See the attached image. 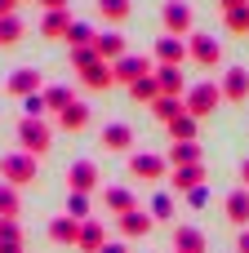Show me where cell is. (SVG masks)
Masks as SVG:
<instances>
[{
    "instance_id": "obj_1",
    "label": "cell",
    "mask_w": 249,
    "mask_h": 253,
    "mask_svg": "<svg viewBox=\"0 0 249 253\" xmlns=\"http://www.w3.org/2000/svg\"><path fill=\"white\" fill-rule=\"evenodd\" d=\"M18 147H22L27 156H36V160L53 147V129L45 125V116H40V120H36V116H22V120H18Z\"/></svg>"
},
{
    "instance_id": "obj_2",
    "label": "cell",
    "mask_w": 249,
    "mask_h": 253,
    "mask_svg": "<svg viewBox=\"0 0 249 253\" xmlns=\"http://www.w3.org/2000/svg\"><path fill=\"white\" fill-rule=\"evenodd\" d=\"M223 102V89L214 84V80H205V84H192L187 93H183V107H187V116H196V120H205L214 107Z\"/></svg>"
},
{
    "instance_id": "obj_3",
    "label": "cell",
    "mask_w": 249,
    "mask_h": 253,
    "mask_svg": "<svg viewBox=\"0 0 249 253\" xmlns=\"http://www.w3.org/2000/svg\"><path fill=\"white\" fill-rule=\"evenodd\" d=\"M36 156H27V151H13V156H4L0 160V182H9V187H27V182H36Z\"/></svg>"
},
{
    "instance_id": "obj_4",
    "label": "cell",
    "mask_w": 249,
    "mask_h": 253,
    "mask_svg": "<svg viewBox=\"0 0 249 253\" xmlns=\"http://www.w3.org/2000/svg\"><path fill=\"white\" fill-rule=\"evenodd\" d=\"M111 76H116V84H138V80H147V76H151V58L125 53V58H116V62H111Z\"/></svg>"
},
{
    "instance_id": "obj_5",
    "label": "cell",
    "mask_w": 249,
    "mask_h": 253,
    "mask_svg": "<svg viewBox=\"0 0 249 253\" xmlns=\"http://www.w3.org/2000/svg\"><path fill=\"white\" fill-rule=\"evenodd\" d=\"M160 22H165V36H178V40H187V36H192V4H183V0H169V4L160 9Z\"/></svg>"
},
{
    "instance_id": "obj_6",
    "label": "cell",
    "mask_w": 249,
    "mask_h": 253,
    "mask_svg": "<svg viewBox=\"0 0 249 253\" xmlns=\"http://www.w3.org/2000/svg\"><path fill=\"white\" fill-rule=\"evenodd\" d=\"M187 53L196 58V67H218V62H223V44H218L214 36H200V31L187 36Z\"/></svg>"
},
{
    "instance_id": "obj_7",
    "label": "cell",
    "mask_w": 249,
    "mask_h": 253,
    "mask_svg": "<svg viewBox=\"0 0 249 253\" xmlns=\"http://www.w3.org/2000/svg\"><path fill=\"white\" fill-rule=\"evenodd\" d=\"M67 187L89 196V191L98 187V165H94V160H76V165H67Z\"/></svg>"
},
{
    "instance_id": "obj_8",
    "label": "cell",
    "mask_w": 249,
    "mask_h": 253,
    "mask_svg": "<svg viewBox=\"0 0 249 253\" xmlns=\"http://www.w3.org/2000/svg\"><path fill=\"white\" fill-rule=\"evenodd\" d=\"M218 89H223V102H245L249 98V71L245 67H232V71L223 76Z\"/></svg>"
},
{
    "instance_id": "obj_9",
    "label": "cell",
    "mask_w": 249,
    "mask_h": 253,
    "mask_svg": "<svg viewBox=\"0 0 249 253\" xmlns=\"http://www.w3.org/2000/svg\"><path fill=\"white\" fill-rule=\"evenodd\" d=\"M183 58H187V44L178 36H160L156 40V62L160 67H183Z\"/></svg>"
},
{
    "instance_id": "obj_10",
    "label": "cell",
    "mask_w": 249,
    "mask_h": 253,
    "mask_svg": "<svg viewBox=\"0 0 249 253\" xmlns=\"http://www.w3.org/2000/svg\"><path fill=\"white\" fill-rule=\"evenodd\" d=\"M98 142H102L107 151H129V147H134V129H129V125H120V120H116V125H102Z\"/></svg>"
},
{
    "instance_id": "obj_11",
    "label": "cell",
    "mask_w": 249,
    "mask_h": 253,
    "mask_svg": "<svg viewBox=\"0 0 249 253\" xmlns=\"http://www.w3.org/2000/svg\"><path fill=\"white\" fill-rule=\"evenodd\" d=\"M67 31H71V13L67 9H53V13L40 18V36L45 40H67Z\"/></svg>"
},
{
    "instance_id": "obj_12",
    "label": "cell",
    "mask_w": 249,
    "mask_h": 253,
    "mask_svg": "<svg viewBox=\"0 0 249 253\" xmlns=\"http://www.w3.org/2000/svg\"><path fill=\"white\" fill-rule=\"evenodd\" d=\"M94 53H98L102 62L125 58V36H120V31H102V36H94Z\"/></svg>"
},
{
    "instance_id": "obj_13",
    "label": "cell",
    "mask_w": 249,
    "mask_h": 253,
    "mask_svg": "<svg viewBox=\"0 0 249 253\" xmlns=\"http://www.w3.org/2000/svg\"><path fill=\"white\" fill-rule=\"evenodd\" d=\"M9 93H18V98L40 93V71H36V67H18V71L9 76Z\"/></svg>"
},
{
    "instance_id": "obj_14",
    "label": "cell",
    "mask_w": 249,
    "mask_h": 253,
    "mask_svg": "<svg viewBox=\"0 0 249 253\" xmlns=\"http://www.w3.org/2000/svg\"><path fill=\"white\" fill-rule=\"evenodd\" d=\"M151 227H156V218H151V213H143V209H129V213H120V236H129V240L147 236Z\"/></svg>"
},
{
    "instance_id": "obj_15",
    "label": "cell",
    "mask_w": 249,
    "mask_h": 253,
    "mask_svg": "<svg viewBox=\"0 0 249 253\" xmlns=\"http://www.w3.org/2000/svg\"><path fill=\"white\" fill-rule=\"evenodd\" d=\"M223 209H227V222H236L241 231L249 227V191H245V187H236V191L227 196V205H223Z\"/></svg>"
},
{
    "instance_id": "obj_16",
    "label": "cell",
    "mask_w": 249,
    "mask_h": 253,
    "mask_svg": "<svg viewBox=\"0 0 249 253\" xmlns=\"http://www.w3.org/2000/svg\"><path fill=\"white\" fill-rule=\"evenodd\" d=\"M156 84L165 98H183L187 84H183V67H156Z\"/></svg>"
},
{
    "instance_id": "obj_17",
    "label": "cell",
    "mask_w": 249,
    "mask_h": 253,
    "mask_svg": "<svg viewBox=\"0 0 249 253\" xmlns=\"http://www.w3.org/2000/svg\"><path fill=\"white\" fill-rule=\"evenodd\" d=\"M58 125H62V129H67V133H80V129H85V125H89V107H85V102H76V98H71V102H67V107H62V111H58Z\"/></svg>"
},
{
    "instance_id": "obj_18",
    "label": "cell",
    "mask_w": 249,
    "mask_h": 253,
    "mask_svg": "<svg viewBox=\"0 0 249 253\" xmlns=\"http://www.w3.org/2000/svg\"><path fill=\"white\" fill-rule=\"evenodd\" d=\"M129 173L134 178H147V182H160L165 178V160L160 156H134L129 160Z\"/></svg>"
},
{
    "instance_id": "obj_19",
    "label": "cell",
    "mask_w": 249,
    "mask_h": 253,
    "mask_svg": "<svg viewBox=\"0 0 249 253\" xmlns=\"http://www.w3.org/2000/svg\"><path fill=\"white\" fill-rule=\"evenodd\" d=\"M80 84H85V89H111V84H116L111 62H94V67H85V71H80Z\"/></svg>"
},
{
    "instance_id": "obj_20",
    "label": "cell",
    "mask_w": 249,
    "mask_h": 253,
    "mask_svg": "<svg viewBox=\"0 0 249 253\" xmlns=\"http://www.w3.org/2000/svg\"><path fill=\"white\" fill-rule=\"evenodd\" d=\"M174 253H205V231L178 227V231H174Z\"/></svg>"
},
{
    "instance_id": "obj_21",
    "label": "cell",
    "mask_w": 249,
    "mask_h": 253,
    "mask_svg": "<svg viewBox=\"0 0 249 253\" xmlns=\"http://www.w3.org/2000/svg\"><path fill=\"white\" fill-rule=\"evenodd\" d=\"M49 240L53 245H76L80 240V222L76 218H53L49 222Z\"/></svg>"
},
{
    "instance_id": "obj_22",
    "label": "cell",
    "mask_w": 249,
    "mask_h": 253,
    "mask_svg": "<svg viewBox=\"0 0 249 253\" xmlns=\"http://www.w3.org/2000/svg\"><path fill=\"white\" fill-rule=\"evenodd\" d=\"M85 253H98L102 245H107V236H102V222H94V218H85L80 222V240H76Z\"/></svg>"
},
{
    "instance_id": "obj_23",
    "label": "cell",
    "mask_w": 249,
    "mask_h": 253,
    "mask_svg": "<svg viewBox=\"0 0 249 253\" xmlns=\"http://www.w3.org/2000/svg\"><path fill=\"white\" fill-rule=\"evenodd\" d=\"M196 125H200V120L183 111V116H174L165 129H169V138H174V142H196Z\"/></svg>"
},
{
    "instance_id": "obj_24",
    "label": "cell",
    "mask_w": 249,
    "mask_h": 253,
    "mask_svg": "<svg viewBox=\"0 0 249 253\" xmlns=\"http://www.w3.org/2000/svg\"><path fill=\"white\" fill-rule=\"evenodd\" d=\"M22 31H27V22H22L18 13H4V18H0V49H13V44L22 40Z\"/></svg>"
},
{
    "instance_id": "obj_25",
    "label": "cell",
    "mask_w": 249,
    "mask_h": 253,
    "mask_svg": "<svg viewBox=\"0 0 249 253\" xmlns=\"http://www.w3.org/2000/svg\"><path fill=\"white\" fill-rule=\"evenodd\" d=\"M174 187H178V191L205 187V173H200V165H178V169H174Z\"/></svg>"
},
{
    "instance_id": "obj_26",
    "label": "cell",
    "mask_w": 249,
    "mask_h": 253,
    "mask_svg": "<svg viewBox=\"0 0 249 253\" xmlns=\"http://www.w3.org/2000/svg\"><path fill=\"white\" fill-rule=\"evenodd\" d=\"M169 165H174V169H178V165H200V147H196V142H174Z\"/></svg>"
},
{
    "instance_id": "obj_27",
    "label": "cell",
    "mask_w": 249,
    "mask_h": 253,
    "mask_svg": "<svg viewBox=\"0 0 249 253\" xmlns=\"http://www.w3.org/2000/svg\"><path fill=\"white\" fill-rule=\"evenodd\" d=\"M107 209L120 218V213H129V209H138V205H134V196H129L125 187H107Z\"/></svg>"
},
{
    "instance_id": "obj_28",
    "label": "cell",
    "mask_w": 249,
    "mask_h": 253,
    "mask_svg": "<svg viewBox=\"0 0 249 253\" xmlns=\"http://www.w3.org/2000/svg\"><path fill=\"white\" fill-rule=\"evenodd\" d=\"M223 22H227V31H232V36H249V4L227 9V13H223Z\"/></svg>"
},
{
    "instance_id": "obj_29",
    "label": "cell",
    "mask_w": 249,
    "mask_h": 253,
    "mask_svg": "<svg viewBox=\"0 0 249 253\" xmlns=\"http://www.w3.org/2000/svg\"><path fill=\"white\" fill-rule=\"evenodd\" d=\"M94 36H98V31H94L89 22H76V18H71V31H67V44H71V49H85V44H94Z\"/></svg>"
},
{
    "instance_id": "obj_30",
    "label": "cell",
    "mask_w": 249,
    "mask_h": 253,
    "mask_svg": "<svg viewBox=\"0 0 249 253\" xmlns=\"http://www.w3.org/2000/svg\"><path fill=\"white\" fill-rule=\"evenodd\" d=\"M94 4H98V13L107 22H125L129 18V0H94Z\"/></svg>"
},
{
    "instance_id": "obj_31",
    "label": "cell",
    "mask_w": 249,
    "mask_h": 253,
    "mask_svg": "<svg viewBox=\"0 0 249 253\" xmlns=\"http://www.w3.org/2000/svg\"><path fill=\"white\" fill-rule=\"evenodd\" d=\"M129 93H134L138 102H156V98H160V84H156V71H151L147 80H138V84H129Z\"/></svg>"
},
{
    "instance_id": "obj_32",
    "label": "cell",
    "mask_w": 249,
    "mask_h": 253,
    "mask_svg": "<svg viewBox=\"0 0 249 253\" xmlns=\"http://www.w3.org/2000/svg\"><path fill=\"white\" fill-rule=\"evenodd\" d=\"M151 107H156V116H160L165 125H169L174 116H183V111H187V107H183V98H165V93H160V98H156Z\"/></svg>"
},
{
    "instance_id": "obj_33",
    "label": "cell",
    "mask_w": 249,
    "mask_h": 253,
    "mask_svg": "<svg viewBox=\"0 0 249 253\" xmlns=\"http://www.w3.org/2000/svg\"><path fill=\"white\" fill-rule=\"evenodd\" d=\"M67 102H71V89H67V84H49V89H45V107H49V111H62Z\"/></svg>"
},
{
    "instance_id": "obj_34",
    "label": "cell",
    "mask_w": 249,
    "mask_h": 253,
    "mask_svg": "<svg viewBox=\"0 0 249 253\" xmlns=\"http://www.w3.org/2000/svg\"><path fill=\"white\" fill-rule=\"evenodd\" d=\"M67 218H76V222L89 218V196H85V191H71V196H67Z\"/></svg>"
},
{
    "instance_id": "obj_35",
    "label": "cell",
    "mask_w": 249,
    "mask_h": 253,
    "mask_svg": "<svg viewBox=\"0 0 249 253\" xmlns=\"http://www.w3.org/2000/svg\"><path fill=\"white\" fill-rule=\"evenodd\" d=\"M0 218H18V187L0 182Z\"/></svg>"
},
{
    "instance_id": "obj_36",
    "label": "cell",
    "mask_w": 249,
    "mask_h": 253,
    "mask_svg": "<svg viewBox=\"0 0 249 253\" xmlns=\"http://www.w3.org/2000/svg\"><path fill=\"white\" fill-rule=\"evenodd\" d=\"M0 245H22V227H18V218H0Z\"/></svg>"
},
{
    "instance_id": "obj_37",
    "label": "cell",
    "mask_w": 249,
    "mask_h": 253,
    "mask_svg": "<svg viewBox=\"0 0 249 253\" xmlns=\"http://www.w3.org/2000/svg\"><path fill=\"white\" fill-rule=\"evenodd\" d=\"M151 218H174V200L160 191V196H151Z\"/></svg>"
},
{
    "instance_id": "obj_38",
    "label": "cell",
    "mask_w": 249,
    "mask_h": 253,
    "mask_svg": "<svg viewBox=\"0 0 249 253\" xmlns=\"http://www.w3.org/2000/svg\"><path fill=\"white\" fill-rule=\"evenodd\" d=\"M22 111H27V116H36V120H40V116H45V111H49V107H45V93H31V98H22Z\"/></svg>"
},
{
    "instance_id": "obj_39",
    "label": "cell",
    "mask_w": 249,
    "mask_h": 253,
    "mask_svg": "<svg viewBox=\"0 0 249 253\" xmlns=\"http://www.w3.org/2000/svg\"><path fill=\"white\" fill-rule=\"evenodd\" d=\"M187 205H192V209H205V205H209V187H192V191H187Z\"/></svg>"
},
{
    "instance_id": "obj_40",
    "label": "cell",
    "mask_w": 249,
    "mask_h": 253,
    "mask_svg": "<svg viewBox=\"0 0 249 253\" xmlns=\"http://www.w3.org/2000/svg\"><path fill=\"white\" fill-rule=\"evenodd\" d=\"M36 4H40V9H45V13H53V9H67V4H71V0H36Z\"/></svg>"
},
{
    "instance_id": "obj_41",
    "label": "cell",
    "mask_w": 249,
    "mask_h": 253,
    "mask_svg": "<svg viewBox=\"0 0 249 253\" xmlns=\"http://www.w3.org/2000/svg\"><path fill=\"white\" fill-rule=\"evenodd\" d=\"M236 253H249V227L241 231V240H236Z\"/></svg>"
},
{
    "instance_id": "obj_42",
    "label": "cell",
    "mask_w": 249,
    "mask_h": 253,
    "mask_svg": "<svg viewBox=\"0 0 249 253\" xmlns=\"http://www.w3.org/2000/svg\"><path fill=\"white\" fill-rule=\"evenodd\" d=\"M218 4H223V13H227V9H241V4H249V0H218Z\"/></svg>"
},
{
    "instance_id": "obj_43",
    "label": "cell",
    "mask_w": 249,
    "mask_h": 253,
    "mask_svg": "<svg viewBox=\"0 0 249 253\" xmlns=\"http://www.w3.org/2000/svg\"><path fill=\"white\" fill-rule=\"evenodd\" d=\"M98 253H129V249H125V245H102Z\"/></svg>"
},
{
    "instance_id": "obj_44",
    "label": "cell",
    "mask_w": 249,
    "mask_h": 253,
    "mask_svg": "<svg viewBox=\"0 0 249 253\" xmlns=\"http://www.w3.org/2000/svg\"><path fill=\"white\" fill-rule=\"evenodd\" d=\"M13 4H18V0H0V18H4V13H13Z\"/></svg>"
},
{
    "instance_id": "obj_45",
    "label": "cell",
    "mask_w": 249,
    "mask_h": 253,
    "mask_svg": "<svg viewBox=\"0 0 249 253\" xmlns=\"http://www.w3.org/2000/svg\"><path fill=\"white\" fill-rule=\"evenodd\" d=\"M241 182H245V191H249V160L241 165Z\"/></svg>"
},
{
    "instance_id": "obj_46",
    "label": "cell",
    "mask_w": 249,
    "mask_h": 253,
    "mask_svg": "<svg viewBox=\"0 0 249 253\" xmlns=\"http://www.w3.org/2000/svg\"><path fill=\"white\" fill-rule=\"evenodd\" d=\"M18 4H22V0H18Z\"/></svg>"
}]
</instances>
